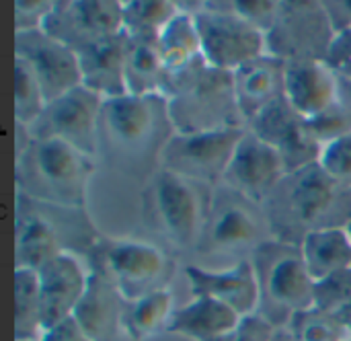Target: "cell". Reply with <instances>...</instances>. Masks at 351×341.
Wrapping results in <instances>:
<instances>
[{"label":"cell","mask_w":351,"mask_h":341,"mask_svg":"<svg viewBox=\"0 0 351 341\" xmlns=\"http://www.w3.org/2000/svg\"><path fill=\"white\" fill-rule=\"evenodd\" d=\"M276 331L278 329L267 319L261 315H251L239 323V327L228 336V341H271Z\"/></svg>","instance_id":"obj_38"},{"label":"cell","mask_w":351,"mask_h":341,"mask_svg":"<svg viewBox=\"0 0 351 341\" xmlns=\"http://www.w3.org/2000/svg\"><path fill=\"white\" fill-rule=\"evenodd\" d=\"M298 341H346L351 340L350 325L341 315L323 311V309H306L292 317L286 327Z\"/></svg>","instance_id":"obj_31"},{"label":"cell","mask_w":351,"mask_h":341,"mask_svg":"<svg viewBox=\"0 0 351 341\" xmlns=\"http://www.w3.org/2000/svg\"><path fill=\"white\" fill-rule=\"evenodd\" d=\"M47 99L31 68L14 58V124L31 128L43 113Z\"/></svg>","instance_id":"obj_32"},{"label":"cell","mask_w":351,"mask_h":341,"mask_svg":"<svg viewBox=\"0 0 351 341\" xmlns=\"http://www.w3.org/2000/svg\"><path fill=\"white\" fill-rule=\"evenodd\" d=\"M243 321L232 309L204 296H193L181 309H175L167 333L193 341H212L230 336Z\"/></svg>","instance_id":"obj_24"},{"label":"cell","mask_w":351,"mask_h":341,"mask_svg":"<svg viewBox=\"0 0 351 341\" xmlns=\"http://www.w3.org/2000/svg\"><path fill=\"white\" fill-rule=\"evenodd\" d=\"M327 64L335 70L337 76H351V31L335 37Z\"/></svg>","instance_id":"obj_39"},{"label":"cell","mask_w":351,"mask_h":341,"mask_svg":"<svg viewBox=\"0 0 351 341\" xmlns=\"http://www.w3.org/2000/svg\"><path fill=\"white\" fill-rule=\"evenodd\" d=\"M183 272L189 282L191 296L212 298L232 309L243 319L259 313V284L251 259L220 270L187 266Z\"/></svg>","instance_id":"obj_18"},{"label":"cell","mask_w":351,"mask_h":341,"mask_svg":"<svg viewBox=\"0 0 351 341\" xmlns=\"http://www.w3.org/2000/svg\"><path fill=\"white\" fill-rule=\"evenodd\" d=\"M286 175L282 156L247 128L222 183L263 206Z\"/></svg>","instance_id":"obj_17"},{"label":"cell","mask_w":351,"mask_h":341,"mask_svg":"<svg viewBox=\"0 0 351 341\" xmlns=\"http://www.w3.org/2000/svg\"><path fill=\"white\" fill-rule=\"evenodd\" d=\"M346 341H351V340H346Z\"/></svg>","instance_id":"obj_45"},{"label":"cell","mask_w":351,"mask_h":341,"mask_svg":"<svg viewBox=\"0 0 351 341\" xmlns=\"http://www.w3.org/2000/svg\"><path fill=\"white\" fill-rule=\"evenodd\" d=\"M56 0H16L14 2V33L45 29Z\"/></svg>","instance_id":"obj_37"},{"label":"cell","mask_w":351,"mask_h":341,"mask_svg":"<svg viewBox=\"0 0 351 341\" xmlns=\"http://www.w3.org/2000/svg\"><path fill=\"white\" fill-rule=\"evenodd\" d=\"M173 313L175 307L169 288L150 292L146 296L125 303L121 331L132 341L154 340L156 336L167 333Z\"/></svg>","instance_id":"obj_28"},{"label":"cell","mask_w":351,"mask_h":341,"mask_svg":"<svg viewBox=\"0 0 351 341\" xmlns=\"http://www.w3.org/2000/svg\"><path fill=\"white\" fill-rule=\"evenodd\" d=\"M247 128L282 156L288 173L319 163L323 148L315 140L308 119L294 111L286 97L261 111Z\"/></svg>","instance_id":"obj_16"},{"label":"cell","mask_w":351,"mask_h":341,"mask_svg":"<svg viewBox=\"0 0 351 341\" xmlns=\"http://www.w3.org/2000/svg\"><path fill=\"white\" fill-rule=\"evenodd\" d=\"M311 132L315 136V140L321 144V148H325L327 144L339 140L341 136L351 132V117L346 113V109L337 103L335 107L327 109L325 113L308 119Z\"/></svg>","instance_id":"obj_36"},{"label":"cell","mask_w":351,"mask_h":341,"mask_svg":"<svg viewBox=\"0 0 351 341\" xmlns=\"http://www.w3.org/2000/svg\"><path fill=\"white\" fill-rule=\"evenodd\" d=\"M173 130L165 97L123 95L103 101L99 126V154L113 169L152 177V167L160 165V152Z\"/></svg>","instance_id":"obj_1"},{"label":"cell","mask_w":351,"mask_h":341,"mask_svg":"<svg viewBox=\"0 0 351 341\" xmlns=\"http://www.w3.org/2000/svg\"><path fill=\"white\" fill-rule=\"evenodd\" d=\"M323 6L337 35L351 31V0H323Z\"/></svg>","instance_id":"obj_41"},{"label":"cell","mask_w":351,"mask_h":341,"mask_svg":"<svg viewBox=\"0 0 351 341\" xmlns=\"http://www.w3.org/2000/svg\"><path fill=\"white\" fill-rule=\"evenodd\" d=\"M179 6L195 16L208 66L234 72L267 54V35L241 19L228 0L179 2Z\"/></svg>","instance_id":"obj_8"},{"label":"cell","mask_w":351,"mask_h":341,"mask_svg":"<svg viewBox=\"0 0 351 341\" xmlns=\"http://www.w3.org/2000/svg\"><path fill=\"white\" fill-rule=\"evenodd\" d=\"M251 263L259 284L257 315L276 329L288 327L294 315L315 307V280L298 245L269 239L255 249Z\"/></svg>","instance_id":"obj_5"},{"label":"cell","mask_w":351,"mask_h":341,"mask_svg":"<svg viewBox=\"0 0 351 341\" xmlns=\"http://www.w3.org/2000/svg\"><path fill=\"white\" fill-rule=\"evenodd\" d=\"M125 84L128 95L167 99V72L158 37L125 35Z\"/></svg>","instance_id":"obj_25"},{"label":"cell","mask_w":351,"mask_h":341,"mask_svg":"<svg viewBox=\"0 0 351 341\" xmlns=\"http://www.w3.org/2000/svg\"><path fill=\"white\" fill-rule=\"evenodd\" d=\"M43 31L78 54L123 33L121 0H56Z\"/></svg>","instance_id":"obj_14"},{"label":"cell","mask_w":351,"mask_h":341,"mask_svg":"<svg viewBox=\"0 0 351 341\" xmlns=\"http://www.w3.org/2000/svg\"><path fill=\"white\" fill-rule=\"evenodd\" d=\"M43 327L49 329L74 317L86 288L90 272H86L74 253H60L39 272Z\"/></svg>","instance_id":"obj_19"},{"label":"cell","mask_w":351,"mask_h":341,"mask_svg":"<svg viewBox=\"0 0 351 341\" xmlns=\"http://www.w3.org/2000/svg\"><path fill=\"white\" fill-rule=\"evenodd\" d=\"M82 86L103 101L128 95L125 84V33L78 51Z\"/></svg>","instance_id":"obj_22"},{"label":"cell","mask_w":351,"mask_h":341,"mask_svg":"<svg viewBox=\"0 0 351 341\" xmlns=\"http://www.w3.org/2000/svg\"><path fill=\"white\" fill-rule=\"evenodd\" d=\"M93 272L109 280L125 301L169 288L171 263L162 249L136 239H99L90 249Z\"/></svg>","instance_id":"obj_9"},{"label":"cell","mask_w":351,"mask_h":341,"mask_svg":"<svg viewBox=\"0 0 351 341\" xmlns=\"http://www.w3.org/2000/svg\"><path fill=\"white\" fill-rule=\"evenodd\" d=\"M315 282L351 270V237L348 226L315 231L298 245Z\"/></svg>","instance_id":"obj_27"},{"label":"cell","mask_w":351,"mask_h":341,"mask_svg":"<svg viewBox=\"0 0 351 341\" xmlns=\"http://www.w3.org/2000/svg\"><path fill=\"white\" fill-rule=\"evenodd\" d=\"M125 298L101 274L90 270L88 288L74 313V319L95 341H115L121 331Z\"/></svg>","instance_id":"obj_23"},{"label":"cell","mask_w":351,"mask_h":341,"mask_svg":"<svg viewBox=\"0 0 351 341\" xmlns=\"http://www.w3.org/2000/svg\"><path fill=\"white\" fill-rule=\"evenodd\" d=\"M274 239L263 206L220 183L210 191V206L195 253L202 257L251 259L257 247Z\"/></svg>","instance_id":"obj_6"},{"label":"cell","mask_w":351,"mask_h":341,"mask_svg":"<svg viewBox=\"0 0 351 341\" xmlns=\"http://www.w3.org/2000/svg\"><path fill=\"white\" fill-rule=\"evenodd\" d=\"M319 167L335 183L351 189V132L323 148L319 156Z\"/></svg>","instance_id":"obj_34"},{"label":"cell","mask_w":351,"mask_h":341,"mask_svg":"<svg viewBox=\"0 0 351 341\" xmlns=\"http://www.w3.org/2000/svg\"><path fill=\"white\" fill-rule=\"evenodd\" d=\"M101 109L103 99L97 93L78 86L49 101L29 130L35 140H58L90 158H97Z\"/></svg>","instance_id":"obj_13"},{"label":"cell","mask_w":351,"mask_h":341,"mask_svg":"<svg viewBox=\"0 0 351 341\" xmlns=\"http://www.w3.org/2000/svg\"><path fill=\"white\" fill-rule=\"evenodd\" d=\"M341 317H343V321L350 325V329H351V307L348 309V311H346V313H341Z\"/></svg>","instance_id":"obj_44"},{"label":"cell","mask_w":351,"mask_h":341,"mask_svg":"<svg viewBox=\"0 0 351 341\" xmlns=\"http://www.w3.org/2000/svg\"><path fill=\"white\" fill-rule=\"evenodd\" d=\"M43 331L39 274L14 268V341H39Z\"/></svg>","instance_id":"obj_29"},{"label":"cell","mask_w":351,"mask_h":341,"mask_svg":"<svg viewBox=\"0 0 351 341\" xmlns=\"http://www.w3.org/2000/svg\"><path fill=\"white\" fill-rule=\"evenodd\" d=\"M167 109L173 134L247 128L237 103L232 72L212 68L206 60L169 84Z\"/></svg>","instance_id":"obj_4"},{"label":"cell","mask_w":351,"mask_h":341,"mask_svg":"<svg viewBox=\"0 0 351 341\" xmlns=\"http://www.w3.org/2000/svg\"><path fill=\"white\" fill-rule=\"evenodd\" d=\"M234 95L245 124L249 126L261 111L284 99L286 62L265 54L232 72Z\"/></svg>","instance_id":"obj_21"},{"label":"cell","mask_w":351,"mask_h":341,"mask_svg":"<svg viewBox=\"0 0 351 341\" xmlns=\"http://www.w3.org/2000/svg\"><path fill=\"white\" fill-rule=\"evenodd\" d=\"M14 58L31 68L47 103L82 86L78 54L43 29L14 33Z\"/></svg>","instance_id":"obj_15"},{"label":"cell","mask_w":351,"mask_h":341,"mask_svg":"<svg viewBox=\"0 0 351 341\" xmlns=\"http://www.w3.org/2000/svg\"><path fill=\"white\" fill-rule=\"evenodd\" d=\"M315 307L341 315L351 307V270L315 282Z\"/></svg>","instance_id":"obj_33"},{"label":"cell","mask_w":351,"mask_h":341,"mask_svg":"<svg viewBox=\"0 0 351 341\" xmlns=\"http://www.w3.org/2000/svg\"><path fill=\"white\" fill-rule=\"evenodd\" d=\"M212 191V189H210ZM210 196L202 185L165 169L156 171L142 193V214L146 228L167 239L177 249H193L199 243Z\"/></svg>","instance_id":"obj_7"},{"label":"cell","mask_w":351,"mask_h":341,"mask_svg":"<svg viewBox=\"0 0 351 341\" xmlns=\"http://www.w3.org/2000/svg\"><path fill=\"white\" fill-rule=\"evenodd\" d=\"M271 341H298V340H296V338H294V336L284 327V329H278V331H276V336H274V340Z\"/></svg>","instance_id":"obj_43"},{"label":"cell","mask_w":351,"mask_h":341,"mask_svg":"<svg viewBox=\"0 0 351 341\" xmlns=\"http://www.w3.org/2000/svg\"><path fill=\"white\" fill-rule=\"evenodd\" d=\"M39 341H95L84 329H82V325L74 319V317H70V319H66V321H62V323H58V325H53V327H49V329H45L43 331V336L39 338Z\"/></svg>","instance_id":"obj_40"},{"label":"cell","mask_w":351,"mask_h":341,"mask_svg":"<svg viewBox=\"0 0 351 341\" xmlns=\"http://www.w3.org/2000/svg\"><path fill=\"white\" fill-rule=\"evenodd\" d=\"M339 105L351 117V76H339Z\"/></svg>","instance_id":"obj_42"},{"label":"cell","mask_w":351,"mask_h":341,"mask_svg":"<svg viewBox=\"0 0 351 341\" xmlns=\"http://www.w3.org/2000/svg\"><path fill=\"white\" fill-rule=\"evenodd\" d=\"M245 130L173 134L160 152V169L193 183L216 187L224 181Z\"/></svg>","instance_id":"obj_11"},{"label":"cell","mask_w":351,"mask_h":341,"mask_svg":"<svg viewBox=\"0 0 351 341\" xmlns=\"http://www.w3.org/2000/svg\"><path fill=\"white\" fill-rule=\"evenodd\" d=\"M78 212L82 210L43 204V202H35L31 198L16 193L14 268L39 272L53 257L68 251L64 241H70V239H86L88 243L97 245L99 239L95 235L76 233V228L58 226L74 218ZM78 231H90V226H80Z\"/></svg>","instance_id":"obj_10"},{"label":"cell","mask_w":351,"mask_h":341,"mask_svg":"<svg viewBox=\"0 0 351 341\" xmlns=\"http://www.w3.org/2000/svg\"><path fill=\"white\" fill-rule=\"evenodd\" d=\"M230 8L261 33H269L282 12V0H228Z\"/></svg>","instance_id":"obj_35"},{"label":"cell","mask_w":351,"mask_h":341,"mask_svg":"<svg viewBox=\"0 0 351 341\" xmlns=\"http://www.w3.org/2000/svg\"><path fill=\"white\" fill-rule=\"evenodd\" d=\"M284 97L294 111L313 119L339 103V76L325 60L286 62Z\"/></svg>","instance_id":"obj_20"},{"label":"cell","mask_w":351,"mask_h":341,"mask_svg":"<svg viewBox=\"0 0 351 341\" xmlns=\"http://www.w3.org/2000/svg\"><path fill=\"white\" fill-rule=\"evenodd\" d=\"M158 45L167 72V89L177 76H181L183 72H187L189 68H193L204 60L195 16L185 10H181L165 27V31L158 35Z\"/></svg>","instance_id":"obj_26"},{"label":"cell","mask_w":351,"mask_h":341,"mask_svg":"<svg viewBox=\"0 0 351 341\" xmlns=\"http://www.w3.org/2000/svg\"><path fill=\"white\" fill-rule=\"evenodd\" d=\"M263 212L274 239L300 245L315 231L350 224L351 189L335 183L315 163L288 173L263 204Z\"/></svg>","instance_id":"obj_2"},{"label":"cell","mask_w":351,"mask_h":341,"mask_svg":"<svg viewBox=\"0 0 351 341\" xmlns=\"http://www.w3.org/2000/svg\"><path fill=\"white\" fill-rule=\"evenodd\" d=\"M181 12L173 0H121L123 33L132 37H158Z\"/></svg>","instance_id":"obj_30"},{"label":"cell","mask_w":351,"mask_h":341,"mask_svg":"<svg viewBox=\"0 0 351 341\" xmlns=\"http://www.w3.org/2000/svg\"><path fill=\"white\" fill-rule=\"evenodd\" d=\"M335 37L323 0H282L280 19L267 33V54L284 62H327Z\"/></svg>","instance_id":"obj_12"},{"label":"cell","mask_w":351,"mask_h":341,"mask_svg":"<svg viewBox=\"0 0 351 341\" xmlns=\"http://www.w3.org/2000/svg\"><path fill=\"white\" fill-rule=\"evenodd\" d=\"M95 158L58 140H33L14 156L16 193L35 202L84 210Z\"/></svg>","instance_id":"obj_3"}]
</instances>
